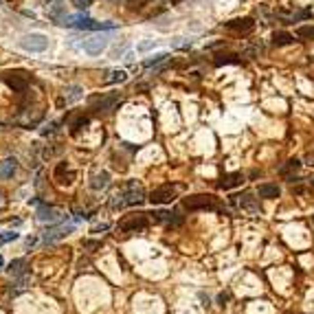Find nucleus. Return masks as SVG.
I'll return each instance as SVG.
<instances>
[{
	"instance_id": "obj_12",
	"label": "nucleus",
	"mask_w": 314,
	"mask_h": 314,
	"mask_svg": "<svg viewBox=\"0 0 314 314\" xmlns=\"http://www.w3.org/2000/svg\"><path fill=\"white\" fill-rule=\"evenodd\" d=\"M82 97H84V90L80 88V86H68V88L62 92V97L57 99V106L60 108L70 106V104H75V101H80Z\"/></svg>"
},
{
	"instance_id": "obj_32",
	"label": "nucleus",
	"mask_w": 314,
	"mask_h": 314,
	"mask_svg": "<svg viewBox=\"0 0 314 314\" xmlns=\"http://www.w3.org/2000/svg\"><path fill=\"white\" fill-rule=\"evenodd\" d=\"M99 246H101V242H92V240L84 242V248H86V250H95V248H99Z\"/></svg>"
},
{
	"instance_id": "obj_1",
	"label": "nucleus",
	"mask_w": 314,
	"mask_h": 314,
	"mask_svg": "<svg viewBox=\"0 0 314 314\" xmlns=\"http://www.w3.org/2000/svg\"><path fill=\"white\" fill-rule=\"evenodd\" d=\"M141 202H145L143 185L136 183V180H130V183H125L116 193H112V198H110V207L112 209H123V207L141 205Z\"/></svg>"
},
{
	"instance_id": "obj_4",
	"label": "nucleus",
	"mask_w": 314,
	"mask_h": 314,
	"mask_svg": "<svg viewBox=\"0 0 314 314\" xmlns=\"http://www.w3.org/2000/svg\"><path fill=\"white\" fill-rule=\"evenodd\" d=\"M3 80L13 92H20V95L27 92V88H29V75L25 70H7L3 75Z\"/></svg>"
},
{
	"instance_id": "obj_31",
	"label": "nucleus",
	"mask_w": 314,
	"mask_h": 314,
	"mask_svg": "<svg viewBox=\"0 0 314 314\" xmlns=\"http://www.w3.org/2000/svg\"><path fill=\"white\" fill-rule=\"evenodd\" d=\"M15 238H18V233H3V235H0V244H5V242H11Z\"/></svg>"
},
{
	"instance_id": "obj_33",
	"label": "nucleus",
	"mask_w": 314,
	"mask_h": 314,
	"mask_svg": "<svg viewBox=\"0 0 314 314\" xmlns=\"http://www.w3.org/2000/svg\"><path fill=\"white\" fill-rule=\"evenodd\" d=\"M152 46H154V40L143 42V44H139V51H147V49H152Z\"/></svg>"
},
{
	"instance_id": "obj_8",
	"label": "nucleus",
	"mask_w": 314,
	"mask_h": 314,
	"mask_svg": "<svg viewBox=\"0 0 314 314\" xmlns=\"http://www.w3.org/2000/svg\"><path fill=\"white\" fill-rule=\"evenodd\" d=\"M75 229V224H57V226H49V229L44 231L42 240L44 242H57L62 238H66V235H70V231Z\"/></svg>"
},
{
	"instance_id": "obj_21",
	"label": "nucleus",
	"mask_w": 314,
	"mask_h": 314,
	"mask_svg": "<svg viewBox=\"0 0 314 314\" xmlns=\"http://www.w3.org/2000/svg\"><path fill=\"white\" fill-rule=\"evenodd\" d=\"M290 42H295V35H290L288 31H274L272 33V46H286Z\"/></svg>"
},
{
	"instance_id": "obj_16",
	"label": "nucleus",
	"mask_w": 314,
	"mask_h": 314,
	"mask_svg": "<svg viewBox=\"0 0 314 314\" xmlns=\"http://www.w3.org/2000/svg\"><path fill=\"white\" fill-rule=\"evenodd\" d=\"M18 171V161L15 159H3L0 161V178L7 180V178H13V174Z\"/></svg>"
},
{
	"instance_id": "obj_7",
	"label": "nucleus",
	"mask_w": 314,
	"mask_h": 314,
	"mask_svg": "<svg viewBox=\"0 0 314 314\" xmlns=\"http://www.w3.org/2000/svg\"><path fill=\"white\" fill-rule=\"evenodd\" d=\"M176 193H178V187L163 185V187H159V189H154L150 193V202L152 205H169V202L176 198Z\"/></svg>"
},
{
	"instance_id": "obj_28",
	"label": "nucleus",
	"mask_w": 314,
	"mask_h": 314,
	"mask_svg": "<svg viewBox=\"0 0 314 314\" xmlns=\"http://www.w3.org/2000/svg\"><path fill=\"white\" fill-rule=\"evenodd\" d=\"M297 35H299V37H314V27H301V29H297Z\"/></svg>"
},
{
	"instance_id": "obj_38",
	"label": "nucleus",
	"mask_w": 314,
	"mask_h": 314,
	"mask_svg": "<svg viewBox=\"0 0 314 314\" xmlns=\"http://www.w3.org/2000/svg\"><path fill=\"white\" fill-rule=\"evenodd\" d=\"M312 187H314V178H312Z\"/></svg>"
},
{
	"instance_id": "obj_3",
	"label": "nucleus",
	"mask_w": 314,
	"mask_h": 314,
	"mask_svg": "<svg viewBox=\"0 0 314 314\" xmlns=\"http://www.w3.org/2000/svg\"><path fill=\"white\" fill-rule=\"evenodd\" d=\"M183 205L189 211H222V207L218 205V200L213 198V195H207V193L189 195V198L183 200Z\"/></svg>"
},
{
	"instance_id": "obj_19",
	"label": "nucleus",
	"mask_w": 314,
	"mask_h": 314,
	"mask_svg": "<svg viewBox=\"0 0 314 314\" xmlns=\"http://www.w3.org/2000/svg\"><path fill=\"white\" fill-rule=\"evenodd\" d=\"M257 195L260 198H279V187L277 185H270V183H266V185H260V189H257Z\"/></svg>"
},
{
	"instance_id": "obj_34",
	"label": "nucleus",
	"mask_w": 314,
	"mask_h": 314,
	"mask_svg": "<svg viewBox=\"0 0 314 314\" xmlns=\"http://www.w3.org/2000/svg\"><path fill=\"white\" fill-rule=\"evenodd\" d=\"M5 3H7V5H18L20 0H5Z\"/></svg>"
},
{
	"instance_id": "obj_23",
	"label": "nucleus",
	"mask_w": 314,
	"mask_h": 314,
	"mask_svg": "<svg viewBox=\"0 0 314 314\" xmlns=\"http://www.w3.org/2000/svg\"><path fill=\"white\" fill-rule=\"evenodd\" d=\"M88 123H90V116L88 114H77V119L70 123V132H73V134H77V132H80L82 128H86Z\"/></svg>"
},
{
	"instance_id": "obj_37",
	"label": "nucleus",
	"mask_w": 314,
	"mask_h": 314,
	"mask_svg": "<svg viewBox=\"0 0 314 314\" xmlns=\"http://www.w3.org/2000/svg\"><path fill=\"white\" fill-rule=\"evenodd\" d=\"M0 202H3V191H0Z\"/></svg>"
},
{
	"instance_id": "obj_15",
	"label": "nucleus",
	"mask_w": 314,
	"mask_h": 314,
	"mask_svg": "<svg viewBox=\"0 0 314 314\" xmlns=\"http://www.w3.org/2000/svg\"><path fill=\"white\" fill-rule=\"evenodd\" d=\"M37 220H40V222H57V220H62V213H60V209L42 205L37 209Z\"/></svg>"
},
{
	"instance_id": "obj_13",
	"label": "nucleus",
	"mask_w": 314,
	"mask_h": 314,
	"mask_svg": "<svg viewBox=\"0 0 314 314\" xmlns=\"http://www.w3.org/2000/svg\"><path fill=\"white\" fill-rule=\"evenodd\" d=\"M55 180H57L60 185H70L75 180V171L68 167V163H60L57 167H55Z\"/></svg>"
},
{
	"instance_id": "obj_35",
	"label": "nucleus",
	"mask_w": 314,
	"mask_h": 314,
	"mask_svg": "<svg viewBox=\"0 0 314 314\" xmlns=\"http://www.w3.org/2000/svg\"><path fill=\"white\" fill-rule=\"evenodd\" d=\"M3 266H5V260H3V257H0V270H3Z\"/></svg>"
},
{
	"instance_id": "obj_25",
	"label": "nucleus",
	"mask_w": 314,
	"mask_h": 314,
	"mask_svg": "<svg viewBox=\"0 0 314 314\" xmlns=\"http://www.w3.org/2000/svg\"><path fill=\"white\" fill-rule=\"evenodd\" d=\"M167 57H169L167 53H156V55H152V57H150V60L145 62L143 66H145V68H152V66H156V64H161V62H165V60H167Z\"/></svg>"
},
{
	"instance_id": "obj_6",
	"label": "nucleus",
	"mask_w": 314,
	"mask_h": 314,
	"mask_svg": "<svg viewBox=\"0 0 314 314\" xmlns=\"http://www.w3.org/2000/svg\"><path fill=\"white\" fill-rule=\"evenodd\" d=\"M20 46L25 51H31V53H42L49 49V40L42 35V33H31V35H25L20 40Z\"/></svg>"
},
{
	"instance_id": "obj_29",
	"label": "nucleus",
	"mask_w": 314,
	"mask_h": 314,
	"mask_svg": "<svg viewBox=\"0 0 314 314\" xmlns=\"http://www.w3.org/2000/svg\"><path fill=\"white\" fill-rule=\"evenodd\" d=\"M70 3H73L80 11H86V9H88V7L92 5V0H70Z\"/></svg>"
},
{
	"instance_id": "obj_36",
	"label": "nucleus",
	"mask_w": 314,
	"mask_h": 314,
	"mask_svg": "<svg viewBox=\"0 0 314 314\" xmlns=\"http://www.w3.org/2000/svg\"><path fill=\"white\" fill-rule=\"evenodd\" d=\"M108 3H114V5H116V3H119V0H108Z\"/></svg>"
},
{
	"instance_id": "obj_24",
	"label": "nucleus",
	"mask_w": 314,
	"mask_h": 314,
	"mask_svg": "<svg viewBox=\"0 0 314 314\" xmlns=\"http://www.w3.org/2000/svg\"><path fill=\"white\" fill-rule=\"evenodd\" d=\"M238 57H235L233 53H226V55H215V60H213V64L215 66H224V64H238Z\"/></svg>"
},
{
	"instance_id": "obj_14",
	"label": "nucleus",
	"mask_w": 314,
	"mask_h": 314,
	"mask_svg": "<svg viewBox=\"0 0 314 314\" xmlns=\"http://www.w3.org/2000/svg\"><path fill=\"white\" fill-rule=\"evenodd\" d=\"M255 27V22L250 18H235L231 22H226V29L229 31H235V33H250Z\"/></svg>"
},
{
	"instance_id": "obj_11",
	"label": "nucleus",
	"mask_w": 314,
	"mask_h": 314,
	"mask_svg": "<svg viewBox=\"0 0 314 314\" xmlns=\"http://www.w3.org/2000/svg\"><path fill=\"white\" fill-rule=\"evenodd\" d=\"M119 226H121V231H125V233H130V231H143L145 226H147V218H145V213L128 215Z\"/></svg>"
},
{
	"instance_id": "obj_26",
	"label": "nucleus",
	"mask_w": 314,
	"mask_h": 314,
	"mask_svg": "<svg viewBox=\"0 0 314 314\" xmlns=\"http://www.w3.org/2000/svg\"><path fill=\"white\" fill-rule=\"evenodd\" d=\"M154 222H169L171 224V213L169 211H154V213H150Z\"/></svg>"
},
{
	"instance_id": "obj_10",
	"label": "nucleus",
	"mask_w": 314,
	"mask_h": 314,
	"mask_svg": "<svg viewBox=\"0 0 314 314\" xmlns=\"http://www.w3.org/2000/svg\"><path fill=\"white\" fill-rule=\"evenodd\" d=\"M235 205H238L242 211H246V213H250V215H260V213H262V209H260V205H257V200H255L250 193L235 195Z\"/></svg>"
},
{
	"instance_id": "obj_27",
	"label": "nucleus",
	"mask_w": 314,
	"mask_h": 314,
	"mask_svg": "<svg viewBox=\"0 0 314 314\" xmlns=\"http://www.w3.org/2000/svg\"><path fill=\"white\" fill-rule=\"evenodd\" d=\"M147 3H150V0H125V5H128L130 11H141Z\"/></svg>"
},
{
	"instance_id": "obj_17",
	"label": "nucleus",
	"mask_w": 314,
	"mask_h": 314,
	"mask_svg": "<svg viewBox=\"0 0 314 314\" xmlns=\"http://www.w3.org/2000/svg\"><path fill=\"white\" fill-rule=\"evenodd\" d=\"M242 180H244V176L240 174V171H235V174H226L222 176V180H220V189H233V187L242 185Z\"/></svg>"
},
{
	"instance_id": "obj_20",
	"label": "nucleus",
	"mask_w": 314,
	"mask_h": 314,
	"mask_svg": "<svg viewBox=\"0 0 314 314\" xmlns=\"http://www.w3.org/2000/svg\"><path fill=\"white\" fill-rule=\"evenodd\" d=\"M25 270H27V260H13L11 264H9V268H7V272L11 274V277H22L25 274Z\"/></svg>"
},
{
	"instance_id": "obj_5",
	"label": "nucleus",
	"mask_w": 314,
	"mask_h": 314,
	"mask_svg": "<svg viewBox=\"0 0 314 314\" xmlns=\"http://www.w3.org/2000/svg\"><path fill=\"white\" fill-rule=\"evenodd\" d=\"M90 104L92 110H97V112H112L121 104V95H116V92H112V95H97L90 99Z\"/></svg>"
},
{
	"instance_id": "obj_2",
	"label": "nucleus",
	"mask_w": 314,
	"mask_h": 314,
	"mask_svg": "<svg viewBox=\"0 0 314 314\" xmlns=\"http://www.w3.org/2000/svg\"><path fill=\"white\" fill-rule=\"evenodd\" d=\"M64 27H73V29H82V31H110V29H116L114 22H95L92 18L84 13H77V15H64V20L60 22Z\"/></svg>"
},
{
	"instance_id": "obj_30",
	"label": "nucleus",
	"mask_w": 314,
	"mask_h": 314,
	"mask_svg": "<svg viewBox=\"0 0 314 314\" xmlns=\"http://www.w3.org/2000/svg\"><path fill=\"white\" fill-rule=\"evenodd\" d=\"M57 125H60L57 121H53V123H49V125H46V128L42 130V134H44V136H49V134H55V132H57Z\"/></svg>"
},
{
	"instance_id": "obj_9",
	"label": "nucleus",
	"mask_w": 314,
	"mask_h": 314,
	"mask_svg": "<svg viewBox=\"0 0 314 314\" xmlns=\"http://www.w3.org/2000/svg\"><path fill=\"white\" fill-rule=\"evenodd\" d=\"M106 46H108V40L101 33L90 35L88 40H84V51L88 55H101V51H106Z\"/></svg>"
},
{
	"instance_id": "obj_18",
	"label": "nucleus",
	"mask_w": 314,
	"mask_h": 314,
	"mask_svg": "<svg viewBox=\"0 0 314 314\" xmlns=\"http://www.w3.org/2000/svg\"><path fill=\"white\" fill-rule=\"evenodd\" d=\"M108 185H110V174H108V171H97V174H92V178H90V187H92L95 191L106 189Z\"/></svg>"
},
{
	"instance_id": "obj_22",
	"label": "nucleus",
	"mask_w": 314,
	"mask_h": 314,
	"mask_svg": "<svg viewBox=\"0 0 314 314\" xmlns=\"http://www.w3.org/2000/svg\"><path fill=\"white\" fill-rule=\"evenodd\" d=\"M125 80H128V73H125V70H110L108 73V77L104 80V84H108V86H112V84H123Z\"/></svg>"
}]
</instances>
